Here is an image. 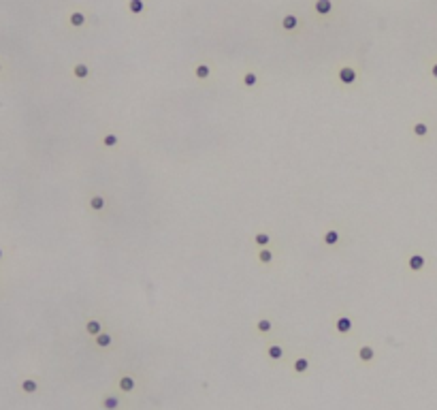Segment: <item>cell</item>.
I'll return each mask as SVG.
<instances>
[{
    "label": "cell",
    "mask_w": 437,
    "mask_h": 410,
    "mask_svg": "<svg viewBox=\"0 0 437 410\" xmlns=\"http://www.w3.org/2000/svg\"><path fill=\"white\" fill-rule=\"evenodd\" d=\"M311 361H314V355H311V350H305V353H296L290 357V361L286 363V368H288V374L292 376V378H301V376H307L311 370Z\"/></svg>",
    "instance_id": "obj_1"
},
{
    "label": "cell",
    "mask_w": 437,
    "mask_h": 410,
    "mask_svg": "<svg viewBox=\"0 0 437 410\" xmlns=\"http://www.w3.org/2000/svg\"><path fill=\"white\" fill-rule=\"evenodd\" d=\"M130 395H124V393L109 389V391H102L98 397V408L100 410H128L130 408V402H128Z\"/></svg>",
    "instance_id": "obj_2"
},
{
    "label": "cell",
    "mask_w": 437,
    "mask_h": 410,
    "mask_svg": "<svg viewBox=\"0 0 437 410\" xmlns=\"http://www.w3.org/2000/svg\"><path fill=\"white\" fill-rule=\"evenodd\" d=\"M264 359L271 365H286L290 361L288 348L284 346L282 340H267L264 342Z\"/></svg>",
    "instance_id": "obj_3"
},
{
    "label": "cell",
    "mask_w": 437,
    "mask_h": 410,
    "mask_svg": "<svg viewBox=\"0 0 437 410\" xmlns=\"http://www.w3.org/2000/svg\"><path fill=\"white\" fill-rule=\"evenodd\" d=\"M335 82L341 85L343 90L348 88H358L360 85V68L354 64H341L335 68Z\"/></svg>",
    "instance_id": "obj_4"
},
{
    "label": "cell",
    "mask_w": 437,
    "mask_h": 410,
    "mask_svg": "<svg viewBox=\"0 0 437 410\" xmlns=\"http://www.w3.org/2000/svg\"><path fill=\"white\" fill-rule=\"evenodd\" d=\"M139 378H141V376L132 374V372H120L117 378L113 380L111 389L120 391V393H124V395H132V393L139 391Z\"/></svg>",
    "instance_id": "obj_5"
},
{
    "label": "cell",
    "mask_w": 437,
    "mask_h": 410,
    "mask_svg": "<svg viewBox=\"0 0 437 410\" xmlns=\"http://www.w3.org/2000/svg\"><path fill=\"white\" fill-rule=\"evenodd\" d=\"M354 329H356V323L348 312L337 310L335 314H333V331H335V336H339V338L354 336Z\"/></svg>",
    "instance_id": "obj_6"
},
{
    "label": "cell",
    "mask_w": 437,
    "mask_h": 410,
    "mask_svg": "<svg viewBox=\"0 0 437 410\" xmlns=\"http://www.w3.org/2000/svg\"><path fill=\"white\" fill-rule=\"evenodd\" d=\"M354 357L358 359V363L363 368H373L377 361V348L369 342H358L354 348Z\"/></svg>",
    "instance_id": "obj_7"
},
{
    "label": "cell",
    "mask_w": 437,
    "mask_h": 410,
    "mask_svg": "<svg viewBox=\"0 0 437 410\" xmlns=\"http://www.w3.org/2000/svg\"><path fill=\"white\" fill-rule=\"evenodd\" d=\"M427 263H429V256L424 255V252H409V255L405 256V269L409 273H422L427 272Z\"/></svg>",
    "instance_id": "obj_8"
},
{
    "label": "cell",
    "mask_w": 437,
    "mask_h": 410,
    "mask_svg": "<svg viewBox=\"0 0 437 410\" xmlns=\"http://www.w3.org/2000/svg\"><path fill=\"white\" fill-rule=\"evenodd\" d=\"M105 329H107V318H88V321H85V325H83L85 336L92 338V340L98 336L100 331H105Z\"/></svg>",
    "instance_id": "obj_9"
},
{
    "label": "cell",
    "mask_w": 437,
    "mask_h": 410,
    "mask_svg": "<svg viewBox=\"0 0 437 410\" xmlns=\"http://www.w3.org/2000/svg\"><path fill=\"white\" fill-rule=\"evenodd\" d=\"M339 241H341V231H339V226L326 229L320 237V244L324 248H335V246H339Z\"/></svg>",
    "instance_id": "obj_10"
},
{
    "label": "cell",
    "mask_w": 437,
    "mask_h": 410,
    "mask_svg": "<svg viewBox=\"0 0 437 410\" xmlns=\"http://www.w3.org/2000/svg\"><path fill=\"white\" fill-rule=\"evenodd\" d=\"M273 329H275V323H273L271 316H262V318H258V321L254 323V333H256V336H260V338L269 336Z\"/></svg>",
    "instance_id": "obj_11"
},
{
    "label": "cell",
    "mask_w": 437,
    "mask_h": 410,
    "mask_svg": "<svg viewBox=\"0 0 437 410\" xmlns=\"http://www.w3.org/2000/svg\"><path fill=\"white\" fill-rule=\"evenodd\" d=\"M113 342H115V336L109 331V329H105V331H100L98 336L94 338V348L96 350H107L113 346Z\"/></svg>",
    "instance_id": "obj_12"
},
{
    "label": "cell",
    "mask_w": 437,
    "mask_h": 410,
    "mask_svg": "<svg viewBox=\"0 0 437 410\" xmlns=\"http://www.w3.org/2000/svg\"><path fill=\"white\" fill-rule=\"evenodd\" d=\"M412 135L418 139V141H427L431 135V126L427 120H416L412 124Z\"/></svg>",
    "instance_id": "obj_13"
},
{
    "label": "cell",
    "mask_w": 437,
    "mask_h": 410,
    "mask_svg": "<svg viewBox=\"0 0 437 410\" xmlns=\"http://www.w3.org/2000/svg\"><path fill=\"white\" fill-rule=\"evenodd\" d=\"M256 261L260 263V265H271V263L275 261V252H273V248H271V246H267V248H258V250H256Z\"/></svg>",
    "instance_id": "obj_14"
},
{
    "label": "cell",
    "mask_w": 437,
    "mask_h": 410,
    "mask_svg": "<svg viewBox=\"0 0 437 410\" xmlns=\"http://www.w3.org/2000/svg\"><path fill=\"white\" fill-rule=\"evenodd\" d=\"M211 64H207V62H198L196 67H194V77L198 79V82H207L209 77H211Z\"/></svg>",
    "instance_id": "obj_15"
},
{
    "label": "cell",
    "mask_w": 437,
    "mask_h": 410,
    "mask_svg": "<svg viewBox=\"0 0 437 410\" xmlns=\"http://www.w3.org/2000/svg\"><path fill=\"white\" fill-rule=\"evenodd\" d=\"M88 205H90L92 212L100 214V212H105V209H107V197L105 195H92Z\"/></svg>",
    "instance_id": "obj_16"
},
{
    "label": "cell",
    "mask_w": 437,
    "mask_h": 410,
    "mask_svg": "<svg viewBox=\"0 0 437 410\" xmlns=\"http://www.w3.org/2000/svg\"><path fill=\"white\" fill-rule=\"evenodd\" d=\"M271 241H273V237H271V233H267V231H258V233L252 235V244L256 248H267V246H271Z\"/></svg>",
    "instance_id": "obj_17"
},
{
    "label": "cell",
    "mask_w": 437,
    "mask_h": 410,
    "mask_svg": "<svg viewBox=\"0 0 437 410\" xmlns=\"http://www.w3.org/2000/svg\"><path fill=\"white\" fill-rule=\"evenodd\" d=\"M314 11L320 15V17H326V15H331L333 13V0H316Z\"/></svg>",
    "instance_id": "obj_18"
},
{
    "label": "cell",
    "mask_w": 437,
    "mask_h": 410,
    "mask_svg": "<svg viewBox=\"0 0 437 410\" xmlns=\"http://www.w3.org/2000/svg\"><path fill=\"white\" fill-rule=\"evenodd\" d=\"M241 85H243L245 90L258 88V75H256V71H245L243 77H241Z\"/></svg>",
    "instance_id": "obj_19"
},
{
    "label": "cell",
    "mask_w": 437,
    "mask_h": 410,
    "mask_svg": "<svg viewBox=\"0 0 437 410\" xmlns=\"http://www.w3.org/2000/svg\"><path fill=\"white\" fill-rule=\"evenodd\" d=\"M100 145L105 150H111V148H117L120 145V135L117 133H107L100 137Z\"/></svg>",
    "instance_id": "obj_20"
},
{
    "label": "cell",
    "mask_w": 437,
    "mask_h": 410,
    "mask_svg": "<svg viewBox=\"0 0 437 410\" xmlns=\"http://www.w3.org/2000/svg\"><path fill=\"white\" fill-rule=\"evenodd\" d=\"M282 28L286 32H294L296 28H299V17H296L294 13H288L282 17Z\"/></svg>",
    "instance_id": "obj_21"
},
{
    "label": "cell",
    "mask_w": 437,
    "mask_h": 410,
    "mask_svg": "<svg viewBox=\"0 0 437 410\" xmlns=\"http://www.w3.org/2000/svg\"><path fill=\"white\" fill-rule=\"evenodd\" d=\"M90 73H92V68H90L85 62H77V64L73 67V75H75L77 79H88V77H90Z\"/></svg>",
    "instance_id": "obj_22"
},
{
    "label": "cell",
    "mask_w": 437,
    "mask_h": 410,
    "mask_svg": "<svg viewBox=\"0 0 437 410\" xmlns=\"http://www.w3.org/2000/svg\"><path fill=\"white\" fill-rule=\"evenodd\" d=\"M85 19H88V17H85L81 11H75V13L68 15V24H71L73 28H81V26L85 24Z\"/></svg>",
    "instance_id": "obj_23"
},
{
    "label": "cell",
    "mask_w": 437,
    "mask_h": 410,
    "mask_svg": "<svg viewBox=\"0 0 437 410\" xmlns=\"http://www.w3.org/2000/svg\"><path fill=\"white\" fill-rule=\"evenodd\" d=\"M143 9H145L143 0H128V11H130L132 15H141Z\"/></svg>",
    "instance_id": "obj_24"
},
{
    "label": "cell",
    "mask_w": 437,
    "mask_h": 410,
    "mask_svg": "<svg viewBox=\"0 0 437 410\" xmlns=\"http://www.w3.org/2000/svg\"><path fill=\"white\" fill-rule=\"evenodd\" d=\"M36 389H39V385H36L34 378H26L21 382V391L24 393H36Z\"/></svg>",
    "instance_id": "obj_25"
},
{
    "label": "cell",
    "mask_w": 437,
    "mask_h": 410,
    "mask_svg": "<svg viewBox=\"0 0 437 410\" xmlns=\"http://www.w3.org/2000/svg\"><path fill=\"white\" fill-rule=\"evenodd\" d=\"M429 73H431V77H433V79H437V60H433V62H431V67H429Z\"/></svg>",
    "instance_id": "obj_26"
},
{
    "label": "cell",
    "mask_w": 437,
    "mask_h": 410,
    "mask_svg": "<svg viewBox=\"0 0 437 410\" xmlns=\"http://www.w3.org/2000/svg\"><path fill=\"white\" fill-rule=\"evenodd\" d=\"M0 255H2V252H0Z\"/></svg>",
    "instance_id": "obj_27"
}]
</instances>
